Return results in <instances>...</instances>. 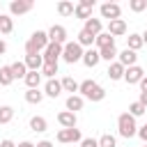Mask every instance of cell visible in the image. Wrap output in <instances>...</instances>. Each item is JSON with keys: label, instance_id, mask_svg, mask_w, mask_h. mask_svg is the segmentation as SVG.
I'll use <instances>...</instances> for the list:
<instances>
[{"label": "cell", "instance_id": "484cf974", "mask_svg": "<svg viewBox=\"0 0 147 147\" xmlns=\"http://www.w3.org/2000/svg\"><path fill=\"white\" fill-rule=\"evenodd\" d=\"M99 57H101V60H108V62H110V60H115V57H117V48H115V44H110V46L101 48V51H99Z\"/></svg>", "mask_w": 147, "mask_h": 147}, {"label": "cell", "instance_id": "f6af8a7d", "mask_svg": "<svg viewBox=\"0 0 147 147\" xmlns=\"http://www.w3.org/2000/svg\"><path fill=\"white\" fill-rule=\"evenodd\" d=\"M18 147H34V145H32V142H28V140H23V142H21Z\"/></svg>", "mask_w": 147, "mask_h": 147}, {"label": "cell", "instance_id": "277c9868", "mask_svg": "<svg viewBox=\"0 0 147 147\" xmlns=\"http://www.w3.org/2000/svg\"><path fill=\"white\" fill-rule=\"evenodd\" d=\"M83 46L78 44V41H67L64 46H62V57L69 62V64H74V62H78V60H83Z\"/></svg>", "mask_w": 147, "mask_h": 147}, {"label": "cell", "instance_id": "e0dca14e", "mask_svg": "<svg viewBox=\"0 0 147 147\" xmlns=\"http://www.w3.org/2000/svg\"><path fill=\"white\" fill-rule=\"evenodd\" d=\"M23 80H25L28 90H37V87H39V83H41V74H39V71H28Z\"/></svg>", "mask_w": 147, "mask_h": 147}, {"label": "cell", "instance_id": "4dcf8cb0", "mask_svg": "<svg viewBox=\"0 0 147 147\" xmlns=\"http://www.w3.org/2000/svg\"><path fill=\"white\" fill-rule=\"evenodd\" d=\"M11 30H14V21H11L9 16H2V14H0V32H2V34H9Z\"/></svg>", "mask_w": 147, "mask_h": 147}, {"label": "cell", "instance_id": "9a60e30c", "mask_svg": "<svg viewBox=\"0 0 147 147\" xmlns=\"http://www.w3.org/2000/svg\"><path fill=\"white\" fill-rule=\"evenodd\" d=\"M99 60H101V57H99V51H96V48H90V51L83 53V64H85V67H96Z\"/></svg>", "mask_w": 147, "mask_h": 147}, {"label": "cell", "instance_id": "83f0119b", "mask_svg": "<svg viewBox=\"0 0 147 147\" xmlns=\"http://www.w3.org/2000/svg\"><path fill=\"white\" fill-rule=\"evenodd\" d=\"M76 41H78L80 46H92V44H94V34H90L87 30H80V32H78V39H76Z\"/></svg>", "mask_w": 147, "mask_h": 147}, {"label": "cell", "instance_id": "8992f818", "mask_svg": "<svg viewBox=\"0 0 147 147\" xmlns=\"http://www.w3.org/2000/svg\"><path fill=\"white\" fill-rule=\"evenodd\" d=\"M92 9H94V0H80L74 7V14L83 21H87V18H92Z\"/></svg>", "mask_w": 147, "mask_h": 147}, {"label": "cell", "instance_id": "44dd1931", "mask_svg": "<svg viewBox=\"0 0 147 147\" xmlns=\"http://www.w3.org/2000/svg\"><path fill=\"white\" fill-rule=\"evenodd\" d=\"M94 44H96V48L101 51V48H106V46H110V44H115V39L108 34V32H99L96 37H94Z\"/></svg>", "mask_w": 147, "mask_h": 147}, {"label": "cell", "instance_id": "ac0fdd59", "mask_svg": "<svg viewBox=\"0 0 147 147\" xmlns=\"http://www.w3.org/2000/svg\"><path fill=\"white\" fill-rule=\"evenodd\" d=\"M83 96L80 94H71L69 99H67V110L69 113H76V110H83Z\"/></svg>", "mask_w": 147, "mask_h": 147}, {"label": "cell", "instance_id": "6da1fadb", "mask_svg": "<svg viewBox=\"0 0 147 147\" xmlns=\"http://www.w3.org/2000/svg\"><path fill=\"white\" fill-rule=\"evenodd\" d=\"M46 46H48V34L41 32V30H37V32H32L30 39L25 41V55H37V53H41Z\"/></svg>", "mask_w": 147, "mask_h": 147}, {"label": "cell", "instance_id": "60d3db41", "mask_svg": "<svg viewBox=\"0 0 147 147\" xmlns=\"http://www.w3.org/2000/svg\"><path fill=\"white\" fill-rule=\"evenodd\" d=\"M138 85H140V90H142V92H147V74H145V78H142Z\"/></svg>", "mask_w": 147, "mask_h": 147}, {"label": "cell", "instance_id": "ab89813d", "mask_svg": "<svg viewBox=\"0 0 147 147\" xmlns=\"http://www.w3.org/2000/svg\"><path fill=\"white\" fill-rule=\"evenodd\" d=\"M138 101H140V103L147 108V92H140V99H138Z\"/></svg>", "mask_w": 147, "mask_h": 147}, {"label": "cell", "instance_id": "b9f144b4", "mask_svg": "<svg viewBox=\"0 0 147 147\" xmlns=\"http://www.w3.org/2000/svg\"><path fill=\"white\" fill-rule=\"evenodd\" d=\"M34 147H53V145H51V142H48V140H41V142H37V145H34Z\"/></svg>", "mask_w": 147, "mask_h": 147}, {"label": "cell", "instance_id": "f546056e", "mask_svg": "<svg viewBox=\"0 0 147 147\" xmlns=\"http://www.w3.org/2000/svg\"><path fill=\"white\" fill-rule=\"evenodd\" d=\"M46 126H48V124H46V119H44V117H32V119H30V129H32L34 133H37V131H39V133H41V131H46Z\"/></svg>", "mask_w": 147, "mask_h": 147}, {"label": "cell", "instance_id": "7c38bea8", "mask_svg": "<svg viewBox=\"0 0 147 147\" xmlns=\"http://www.w3.org/2000/svg\"><path fill=\"white\" fill-rule=\"evenodd\" d=\"M124 32H126V21H124V18L108 21V34H110V37H122Z\"/></svg>", "mask_w": 147, "mask_h": 147}, {"label": "cell", "instance_id": "2e32d148", "mask_svg": "<svg viewBox=\"0 0 147 147\" xmlns=\"http://www.w3.org/2000/svg\"><path fill=\"white\" fill-rule=\"evenodd\" d=\"M25 67L30 69V71H39L41 67H44V57L37 53V55H25Z\"/></svg>", "mask_w": 147, "mask_h": 147}, {"label": "cell", "instance_id": "8fae6325", "mask_svg": "<svg viewBox=\"0 0 147 147\" xmlns=\"http://www.w3.org/2000/svg\"><path fill=\"white\" fill-rule=\"evenodd\" d=\"M32 7H34V2H32V0H14V2L9 5V11L21 16V14H28Z\"/></svg>", "mask_w": 147, "mask_h": 147}, {"label": "cell", "instance_id": "7a4b0ae2", "mask_svg": "<svg viewBox=\"0 0 147 147\" xmlns=\"http://www.w3.org/2000/svg\"><path fill=\"white\" fill-rule=\"evenodd\" d=\"M78 92H80V96H85V99H90V101H101V99L106 96L103 87H101L99 83H94V80H83V83L78 85Z\"/></svg>", "mask_w": 147, "mask_h": 147}, {"label": "cell", "instance_id": "74e56055", "mask_svg": "<svg viewBox=\"0 0 147 147\" xmlns=\"http://www.w3.org/2000/svg\"><path fill=\"white\" fill-rule=\"evenodd\" d=\"M80 145H83V147H99L94 138H83V140H80Z\"/></svg>", "mask_w": 147, "mask_h": 147}, {"label": "cell", "instance_id": "d6a6232c", "mask_svg": "<svg viewBox=\"0 0 147 147\" xmlns=\"http://www.w3.org/2000/svg\"><path fill=\"white\" fill-rule=\"evenodd\" d=\"M60 85H62V90H64V92H71V94H74V92H78V83H76L74 78H62V80H60Z\"/></svg>", "mask_w": 147, "mask_h": 147}, {"label": "cell", "instance_id": "8d00e7d4", "mask_svg": "<svg viewBox=\"0 0 147 147\" xmlns=\"http://www.w3.org/2000/svg\"><path fill=\"white\" fill-rule=\"evenodd\" d=\"M129 7H131V11H145L147 9V2L145 0H131Z\"/></svg>", "mask_w": 147, "mask_h": 147}, {"label": "cell", "instance_id": "5bb4252c", "mask_svg": "<svg viewBox=\"0 0 147 147\" xmlns=\"http://www.w3.org/2000/svg\"><path fill=\"white\" fill-rule=\"evenodd\" d=\"M57 122H60L62 129H74L76 126V113L62 110V113H57Z\"/></svg>", "mask_w": 147, "mask_h": 147}, {"label": "cell", "instance_id": "ee69618b", "mask_svg": "<svg viewBox=\"0 0 147 147\" xmlns=\"http://www.w3.org/2000/svg\"><path fill=\"white\" fill-rule=\"evenodd\" d=\"M5 51H7V44H5V41H2V39H0V55H2V53H5Z\"/></svg>", "mask_w": 147, "mask_h": 147}, {"label": "cell", "instance_id": "4316f807", "mask_svg": "<svg viewBox=\"0 0 147 147\" xmlns=\"http://www.w3.org/2000/svg\"><path fill=\"white\" fill-rule=\"evenodd\" d=\"M11 80H14V76H11V67H9V64L0 67V85H11Z\"/></svg>", "mask_w": 147, "mask_h": 147}, {"label": "cell", "instance_id": "bcb514c9", "mask_svg": "<svg viewBox=\"0 0 147 147\" xmlns=\"http://www.w3.org/2000/svg\"><path fill=\"white\" fill-rule=\"evenodd\" d=\"M140 37H142V46H147V30H145V32H142Z\"/></svg>", "mask_w": 147, "mask_h": 147}, {"label": "cell", "instance_id": "d4e9b609", "mask_svg": "<svg viewBox=\"0 0 147 147\" xmlns=\"http://www.w3.org/2000/svg\"><path fill=\"white\" fill-rule=\"evenodd\" d=\"M140 46H142V37H140V34H129V37H126V48H129V51L136 53Z\"/></svg>", "mask_w": 147, "mask_h": 147}, {"label": "cell", "instance_id": "4fadbf2b", "mask_svg": "<svg viewBox=\"0 0 147 147\" xmlns=\"http://www.w3.org/2000/svg\"><path fill=\"white\" fill-rule=\"evenodd\" d=\"M117 57H119L117 62H119V64H122L124 69H129V67H133V64H136V60H138V55H136L133 51H129V48H124L122 53H117Z\"/></svg>", "mask_w": 147, "mask_h": 147}, {"label": "cell", "instance_id": "52a82bcc", "mask_svg": "<svg viewBox=\"0 0 147 147\" xmlns=\"http://www.w3.org/2000/svg\"><path fill=\"white\" fill-rule=\"evenodd\" d=\"M145 78V71L138 67V64H133V67H129V69H124V80L129 83V85H138L140 80Z\"/></svg>", "mask_w": 147, "mask_h": 147}, {"label": "cell", "instance_id": "ffe728a7", "mask_svg": "<svg viewBox=\"0 0 147 147\" xmlns=\"http://www.w3.org/2000/svg\"><path fill=\"white\" fill-rule=\"evenodd\" d=\"M83 30H87L90 34H94V37H96V34L101 32V18H87V21H85V25H83Z\"/></svg>", "mask_w": 147, "mask_h": 147}, {"label": "cell", "instance_id": "5b68a950", "mask_svg": "<svg viewBox=\"0 0 147 147\" xmlns=\"http://www.w3.org/2000/svg\"><path fill=\"white\" fill-rule=\"evenodd\" d=\"M60 55H62V44H53V41H48V46L44 48V62H53V64H57V60H60Z\"/></svg>", "mask_w": 147, "mask_h": 147}, {"label": "cell", "instance_id": "7402d4cb", "mask_svg": "<svg viewBox=\"0 0 147 147\" xmlns=\"http://www.w3.org/2000/svg\"><path fill=\"white\" fill-rule=\"evenodd\" d=\"M108 76H110V80H119V78H124V67H122L119 62H113V64L108 67Z\"/></svg>", "mask_w": 147, "mask_h": 147}, {"label": "cell", "instance_id": "cb8c5ba5", "mask_svg": "<svg viewBox=\"0 0 147 147\" xmlns=\"http://www.w3.org/2000/svg\"><path fill=\"white\" fill-rule=\"evenodd\" d=\"M74 2H69V0H62V2H57V14L60 16H71L74 14Z\"/></svg>", "mask_w": 147, "mask_h": 147}, {"label": "cell", "instance_id": "e575fe53", "mask_svg": "<svg viewBox=\"0 0 147 147\" xmlns=\"http://www.w3.org/2000/svg\"><path fill=\"white\" fill-rule=\"evenodd\" d=\"M41 74H44V76H48V80H51V78H55V74H57V64H53V62H44Z\"/></svg>", "mask_w": 147, "mask_h": 147}, {"label": "cell", "instance_id": "7bdbcfd3", "mask_svg": "<svg viewBox=\"0 0 147 147\" xmlns=\"http://www.w3.org/2000/svg\"><path fill=\"white\" fill-rule=\"evenodd\" d=\"M0 147H16V145H14L11 140H2V142H0Z\"/></svg>", "mask_w": 147, "mask_h": 147}, {"label": "cell", "instance_id": "ba28073f", "mask_svg": "<svg viewBox=\"0 0 147 147\" xmlns=\"http://www.w3.org/2000/svg\"><path fill=\"white\" fill-rule=\"evenodd\" d=\"M57 140L60 142H78V140H83V136H80V131L74 126V129H60L57 131Z\"/></svg>", "mask_w": 147, "mask_h": 147}, {"label": "cell", "instance_id": "d6986e66", "mask_svg": "<svg viewBox=\"0 0 147 147\" xmlns=\"http://www.w3.org/2000/svg\"><path fill=\"white\" fill-rule=\"evenodd\" d=\"M44 94H48V96H60L62 94V85H60V80H55V78H51L48 83H46V92Z\"/></svg>", "mask_w": 147, "mask_h": 147}, {"label": "cell", "instance_id": "603a6c76", "mask_svg": "<svg viewBox=\"0 0 147 147\" xmlns=\"http://www.w3.org/2000/svg\"><path fill=\"white\" fill-rule=\"evenodd\" d=\"M9 67H11V76H14V80H16V78H25V74H28L25 62H14V64H9Z\"/></svg>", "mask_w": 147, "mask_h": 147}, {"label": "cell", "instance_id": "f35d334b", "mask_svg": "<svg viewBox=\"0 0 147 147\" xmlns=\"http://www.w3.org/2000/svg\"><path fill=\"white\" fill-rule=\"evenodd\" d=\"M138 136H140V138H142V140H145V142H147V124H145V126H140V129H138Z\"/></svg>", "mask_w": 147, "mask_h": 147}, {"label": "cell", "instance_id": "1f68e13d", "mask_svg": "<svg viewBox=\"0 0 147 147\" xmlns=\"http://www.w3.org/2000/svg\"><path fill=\"white\" fill-rule=\"evenodd\" d=\"M96 145H99V147H117V140H115V136L103 133V136L96 140Z\"/></svg>", "mask_w": 147, "mask_h": 147}, {"label": "cell", "instance_id": "7dc6e473", "mask_svg": "<svg viewBox=\"0 0 147 147\" xmlns=\"http://www.w3.org/2000/svg\"><path fill=\"white\" fill-rule=\"evenodd\" d=\"M145 147H147V145H145Z\"/></svg>", "mask_w": 147, "mask_h": 147}, {"label": "cell", "instance_id": "f1b7e54d", "mask_svg": "<svg viewBox=\"0 0 147 147\" xmlns=\"http://www.w3.org/2000/svg\"><path fill=\"white\" fill-rule=\"evenodd\" d=\"M41 99H44V92H39V90H28L25 92V101L28 103H41Z\"/></svg>", "mask_w": 147, "mask_h": 147}, {"label": "cell", "instance_id": "9c48e42d", "mask_svg": "<svg viewBox=\"0 0 147 147\" xmlns=\"http://www.w3.org/2000/svg\"><path fill=\"white\" fill-rule=\"evenodd\" d=\"M101 18H108V21H115V18H119V14H122V9H119V5H115V2H106V5H101Z\"/></svg>", "mask_w": 147, "mask_h": 147}, {"label": "cell", "instance_id": "836d02e7", "mask_svg": "<svg viewBox=\"0 0 147 147\" xmlns=\"http://www.w3.org/2000/svg\"><path fill=\"white\" fill-rule=\"evenodd\" d=\"M11 117H14V108L2 106V108H0V124H9V122H11Z\"/></svg>", "mask_w": 147, "mask_h": 147}, {"label": "cell", "instance_id": "3957f363", "mask_svg": "<svg viewBox=\"0 0 147 147\" xmlns=\"http://www.w3.org/2000/svg\"><path fill=\"white\" fill-rule=\"evenodd\" d=\"M117 129H119V136H124V138L136 136V133H138L136 117H133V115H129V113H122V115L117 117Z\"/></svg>", "mask_w": 147, "mask_h": 147}, {"label": "cell", "instance_id": "30bf717a", "mask_svg": "<svg viewBox=\"0 0 147 147\" xmlns=\"http://www.w3.org/2000/svg\"><path fill=\"white\" fill-rule=\"evenodd\" d=\"M46 34H48V41H53V44H62V46L67 44V30L62 25H53Z\"/></svg>", "mask_w": 147, "mask_h": 147}, {"label": "cell", "instance_id": "d590c367", "mask_svg": "<svg viewBox=\"0 0 147 147\" xmlns=\"http://www.w3.org/2000/svg\"><path fill=\"white\" fill-rule=\"evenodd\" d=\"M145 110H147V108H145V106H142L140 101H133V103L129 106V115H133V117H140V115H142Z\"/></svg>", "mask_w": 147, "mask_h": 147}]
</instances>
